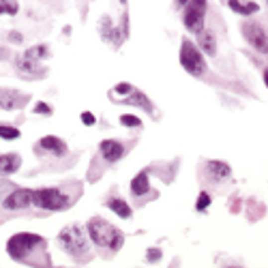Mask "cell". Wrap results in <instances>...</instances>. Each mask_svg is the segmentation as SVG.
<instances>
[{"mask_svg": "<svg viewBox=\"0 0 268 268\" xmlns=\"http://www.w3.org/2000/svg\"><path fill=\"white\" fill-rule=\"evenodd\" d=\"M88 236H90L99 247H107L112 251H118L122 247V232H118L114 225L101 219H92L88 223Z\"/></svg>", "mask_w": 268, "mask_h": 268, "instance_id": "1", "label": "cell"}, {"mask_svg": "<svg viewBox=\"0 0 268 268\" xmlns=\"http://www.w3.org/2000/svg\"><path fill=\"white\" fill-rule=\"evenodd\" d=\"M180 65L184 67V71L195 75V78L206 71V60L202 56L200 47H195V43L189 37H184L180 43Z\"/></svg>", "mask_w": 268, "mask_h": 268, "instance_id": "2", "label": "cell"}, {"mask_svg": "<svg viewBox=\"0 0 268 268\" xmlns=\"http://www.w3.org/2000/svg\"><path fill=\"white\" fill-rule=\"evenodd\" d=\"M71 204L69 197L58 189H37L32 191V206L43 210H65L67 206Z\"/></svg>", "mask_w": 268, "mask_h": 268, "instance_id": "3", "label": "cell"}, {"mask_svg": "<svg viewBox=\"0 0 268 268\" xmlns=\"http://www.w3.org/2000/svg\"><path fill=\"white\" fill-rule=\"evenodd\" d=\"M206 11H208V0H189L182 11V22L189 28V32L200 34L204 30Z\"/></svg>", "mask_w": 268, "mask_h": 268, "instance_id": "4", "label": "cell"}, {"mask_svg": "<svg viewBox=\"0 0 268 268\" xmlns=\"http://www.w3.org/2000/svg\"><path fill=\"white\" fill-rule=\"evenodd\" d=\"M60 245L65 247V251H69L71 256L75 258H84L88 256V240L86 236L82 234V230L78 228V225H69V228H65L63 232H60Z\"/></svg>", "mask_w": 268, "mask_h": 268, "instance_id": "5", "label": "cell"}, {"mask_svg": "<svg viewBox=\"0 0 268 268\" xmlns=\"http://www.w3.org/2000/svg\"><path fill=\"white\" fill-rule=\"evenodd\" d=\"M37 245H43V238L39 234H28V232H22V234L11 236V240L6 243V251H9L11 258L22 260L34 249Z\"/></svg>", "mask_w": 268, "mask_h": 268, "instance_id": "6", "label": "cell"}, {"mask_svg": "<svg viewBox=\"0 0 268 268\" xmlns=\"http://www.w3.org/2000/svg\"><path fill=\"white\" fill-rule=\"evenodd\" d=\"M243 37L247 39L253 50L260 54H268V34L264 32V28L256 22H245L243 24Z\"/></svg>", "mask_w": 268, "mask_h": 268, "instance_id": "7", "label": "cell"}, {"mask_svg": "<svg viewBox=\"0 0 268 268\" xmlns=\"http://www.w3.org/2000/svg\"><path fill=\"white\" fill-rule=\"evenodd\" d=\"M2 206L6 210H22L32 206V191L30 189H15L4 197Z\"/></svg>", "mask_w": 268, "mask_h": 268, "instance_id": "8", "label": "cell"}, {"mask_svg": "<svg viewBox=\"0 0 268 268\" xmlns=\"http://www.w3.org/2000/svg\"><path fill=\"white\" fill-rule=\"evenodd\" d=\"M99 150L103 155V159L109 161V163H116L122 159V155H125V146L118 142V140H103L99 144Z\"/></svg>", "mask_w": 268, "mask_h": 268, "instance_id": "9", "label": "cell"}, {"mask_svg": "<svg viewBox=\"0 0 268 268\" xmlns=\"http://www.w3.org/2000/svg\"><path fill=\"white\" fill-rule=\"evenodd\" d=\"M37 148L47 150V153H52V155H56V157L67 155V144L60 140V137H56V135H45V137H41L39 144H37Z\"/></svg>", "mask_w": 268, "mask_h": 268, "instance_id": "10", "label": "cell"}, {"mask_svg": "<svg viewBox=\"0 0 268 268\" xmlns=\"http://www.w3.org/2000/svg\"><path fill=\"white\" fill-rule=\"evenodd\" d=\"M15 69H17V73L26 75V78L43 75V69H39V60H32V58L26 56V54H22V56L15 60Z\"/></svg>", "mask_w": 268, "mask_h": 268, "instance_id": "11", "label": "cell"}, {"mask_svg": "<svg viewBox=\"0 0 268 268\" xmlns=\"http://www.w3.org/2000/svg\"><path fill=\"white\" fill-rule=\"evenodd\" d=\"M24 97L17 90H9V88H0V109H17L24 105Z\"/></svg>", "mask_w": 268, "mask_h": 268, "instance_id": "12", "label": "cell"}, {"mask_svg": "<svg viewBox=\"0 0 268 268\" xmlns=\"http://www.w3.org/2000/svg\"><path fill=\"white\" fill-rule=\"evenodd\" d=\"M22 166V157L17 153H6V155H0V174L9 176V174H15Z\"/></svg>", "mask_w": 268, "mask_h": 268, "instance_id": "13", "label": "cell"}, {"mask_svg": "<svg viewBox=\"0 0 268 268\" xmlns=\"http://www.w3.org/2000/svg\"><path fill=\"white\" fill-rule=\"evenodd\" d=\"M197 43H200V52H206L208 56H215L217 54V37L210 28H204L197 34Z\"/></svg>", "mask_w": 268, "mask_h": 268, "instance_id": "14", "label": "cell"}, {"mask_svg": "<svg viewBox=\"0 0 268 268\" xmlns=\"http://www.w3.org/2000/svg\"><path fill=\"white\" fill-rule=\"evenodd\" d=\"M150 191V182H148V172L144 170V172H140L133 180H131V193L135 195V197H140V195H146Z\"/></svg>", "mask_w": 268, "mask_h": 268, "instance_id": "15", "label": "cell"}, {"mask_svg": "<svg viewBox=\"0 0 268 268\" xmlns=\"http://www.w3.org/2000/svg\"><path fill=\"white\" fill-rule=\"evenodd\" d=\"M206 168H208V174L215 178V180H223V178H228L232 174V170L228 163H223V161H208L206 163Z\"/></svg>", "mask_w": 268, "mask_h": 268, "instance_id": "16", "label": "cell"}, {"mask_svg": "<svg viewBox=\"0 0 268 268\" xmlns=\"http://www.w3.org/2000/svg\"><path fill=\"white\" fill-rule=\"evenodd\" d=\"M118 103H131V105L144 107L146 112H153V105H150L148 97H146V94H142V92H137V90H131V92H129V97H122Z\"/></svg>", "mask_w": 268, "mask_h": 268, "instance_id": "17", "label": "cell"}, {"mask_svg": "<svg viewBox=\"0 0 268 268\" xmlns=\"http://www.w3.org/2000/svg\"><path fill=\"white\" fill-rule=\"evenodd\" d=\"M228 6L238 15H253L258 11L256 2H240V0H228Z\"/></svg>", "mask_w": 268, "mask_h": 268, "instance_id": "18", "label": "cell"}, {"mask_svg": "<svg viewBox=\"0 0 268 268\" xmlns=\"http://www.w3.org/2000/svg\"><path fill=\"white\" fill-rule=\"evenodd\" d=\"M107 208L114 210L116 215L122 217V219H129V217H131V208H129V204H127L125 200H118V197H112V200L107 202Z\"/></svg>", "mask_w": 268, "mask_h": 268, "instance_id": "19", "label": "cell"}, {"mask_svg": "<svg viewBox=\"0 0 268 268\" xmlns=\"http://www.w3.org/2000/svg\"><path fill=\"white\" fill-rule=\"evenodd\" d=\"M17 0H0V15H17Z\"/></svg>", "mask_w": 268, "mask_h": 268, "instance_id": "20", "label": "cell"}, {"mask_svg": "<svg viewBox=\"0 0 268 268\" xmlns=\"http://www.w3.org/2000/svg\"><path fill=\"white\" fill-rule=\"evenodd\" d=\"M19 137H22V133H19V129L9 127V125H0V140L11 142V140H19Z\"/></svg>", "mask_w": 268, "mask_h": 268, "instance_id": "21", "label": "cell"}, {"mask_svg": "<svg viewBox=\"0 0 268 268\" xmlns=\"http://www.w3.org/2000/svg\"><path fill=\"white\" fill-rule=\"evenodd\" d=\"M24 54H26L28 58H32V60H39V58H45L50 52H47L45 45H32V47H28V50H26Z\"/></svg>", "mask_w": 268, "mask_h": 268, "instance_id": "22", "label": "cell"}, {"mask_svg": "<svg viewBox=\"0 0 268 268\" xmlns=\"http://www.w3.org/2000/svg\"><path fill=\"white\" fill-rule=\"evenodd\" d=\"M120 125L122 127H142V120L133 114H125V116H120Z\"/></svg>", "mask_w": 268, "mask_h": 268, "instance_id": "23", "label": "cell"}, {"mask_svg": "<svg viewBox=\"0 0 268 268\" xmlns=\"http://www.w3.org/2000/svg\"><path fill=\"white\" fill-rule=\"evenodd\" d=\"M208 206H210V195L206 193V191H202V193H200V197H197V204H195V208L200 210V212H204L206 208H208Z\"/></svg>", "mask_w": 268, "mask_h": 268, "instance_id": "24", "label": "cell"}, {"mask_svg": "<svg viewBox=\"0 0 268 268\" xmlns=\"http://www.w3.org/2000/svg\"><path fill=\"white\" fill-rule=\"evenodd\" d=\"M131 90H133V86L129 84V82H122V84H118V86L114 88L112 94H120V97H122V94H127V92H131Z\"/></svg>", "mask_w": 268, "mask_h": 268, "instance_id": "25", "label": "cell"}, {"mask_svg": "<svg viewBox=\"0 0 268 268\" xmlns=\"http://www.w3.org/2000/svg\"><path fill=\"white\" fill-rule=\"evenodd\" d=\"M82 122H84V125H88V127H92L94 122H97V118H94V114L92 112H82Z\"/></svg>", "mask_w": 268, "mask_h": 268, "instance_id": "26", "label": "cell"}, {"mask_svg": "<svg viewBox=\"0 0 268 268\" xmlns=\"http://www.w3.org/2000/svg\"><path fill=\"white\" fill-rule=\"evenodd\" d=\"M52 112H54V109L50 105H45V103H37V105H34V114H47V116H52Z\"/></svg>", "mask_w": 268, "mask_h": 268, "instance_id": "27", "label": "cell"}, {"mask_svg": "<svg viewBox=\"0 0 268 268\" xmlns=\"http://www.w3.org/2000/svg\"><path fill=\"white\" fill-rule=\"evenodd\" d=\"M159 258H161V251L159 249H148V260H150V262H157Z\"/></svg>", "mask_w": 268, "mask_h": 268, "instance_id": "28", "label": "cell"}, {"mask_svg": "<svg viewBox=\"0 0 268 268\" xmlns=\"http://www.w3.org/2000/svg\"><path fill=\"white\" fill-rule=\"evenodd\" d=\"M189 0H174V4H176V9H182V6H187Z\"/></svg>", "mask_w": 268, "mask_h": 268, "instance_id": "29", "label": "cell"}, {"mask_svg": "<svg viewBox=\"0 0 268 268\" xmlns=\"http://www.w3.org/2000/svg\"><path fill=\"white\" fill-rule=\"evenodd\" d=\"M11 39H13V41H17V43H19V41H22V34H15V32H13V34H11Z\"/></svg>", "mask_w": 268, "mask_h": 268, "instance_id": "30", "label": "cell"}, {"mask_svg": "<svg viewBox=\"0 0 268 268\" xmlns=\"http://www.w3.org/2000/svg\"><path fill=\"white\" fill-rule=\"evenodd\" d=\"M264 84L268 86V69H266V71H264Z\"/></svg>", "mask_w": 268, "mask_h": 268, "instance_id": "31", "label": "cell"}, {"mask_svg": "<svg viewBox=\"0 0 268 268\" xmlns=\"http://www.w3.org/2000/svg\"><path fill=\"white\" fill-rule=\"evenodd\" d=\"M266 2H268V0H266Z\"/></svg>", "mask_w": 268, "mask_h": 268, "instance_id": "32", "label": "cell"}]
</instances>
